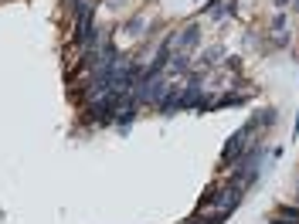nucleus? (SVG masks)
Returning <instances> with one entry per match:
<instances>
[{
  "mask_svg": "<svg viewBox=\"0 0 299 224\" xmlns=\"http://www.w3.org/2000/svg\"><path fill=\"white\" fill-rule=\"evenodd\" d=\"M258 129H255V123L248 119V123L242 126V129H235V133L228 136V143H225V150H221V163H218V173H228L238 160H242V153L248 150L252 143H258Z\"/></svg>",
  "mask_w": 299,
  "mask_h": 224,
  "instance_id": "obj_1",
  "label": "nucleus"
},
{
  "mask_svg": "<svg viewBox=\"0 0 299 224\" xmlns=\"http://www.w3.org/2000/svg\"><path fill=\"white\" fill-rule=\"evenodd\" d=\"M197 41H201V27H197V21H191L187 27H180L173 34V55H191L197 48Z\"/></svg>",
  "mask_w": 299,
  "mask_h": 224,
  "instance_id": "obj_2",
  "label": "nucleus"
},
{
  "mask_svg": "<svg viewBox=\"0 0 299 224\" xmlns=\"http://www.w3.org/2000/svg\"><path fill=\"white\" fill-rule=\"evenodd\" d=\"M269 38H272V45H276V48L289 45V21H286V17H282V14H276V17H272V27H269Z\"/></svg>",
  "mask_w": 299,
  "mask_h": 224,
  "instance_id": "obj_3",
  "label": "nucleus"
},
{
  "mask_svg": "<svg viewBox=\"0 0 299 224\" xmlns=\"http://www.w3.org/2000/svg\"><path fill=\"white\" fill-rule=\"evenodd\" d=\"M146 21H150V11L143 7V11H136V14L126 21V27H123V31H126L129 38H143V34H146V31H143V27H146Z\"/></svg>",
  "mask_w": 299,
  "mask_h": 224,
  "instance_id": "obj_4",
  "label": "nucleus"
},
{
  "mask_svg": "<svg viewBox=\"0 0 299 224\" xmlns=\"http://www.w3.org/2000/svg\"><path fill=\"white\" fill-rule=\"evenodd\" d=\"M221 55H225V51H221V48H207L204 51V58H201V61H204V68H214L221 61Z\"/></svg>",
  "mask_w": 299,
  "mask_h": 224,
  "instance_id": "obj_5",
  "label": "nucleus"
},
{
  "mask_svg": "<svg viewBox=\"0 0 299 224\" xmlns=\"http://www.w3.org/2000/svg\"><path fill=\"white\" fill-rule=\"evenodd\" d=\"M123 4H126V0H105V7H109V11H119Z\"/></svg>",
  "mask_w": 299,
  "mask_h": 224,
  "instance_id": "obj_6",
  "label": "nucleus"
},
{
  "mask_svg": "<svg viewBox=\"0 0 299 224\" xmlns=\"http://www.w3.org/2000/svg\"><path fill=\"white\" fill-rule=\"evenodd\" d=\"M292 136H299V112H296V126H292Z\"/></svg>",
  "mask_w": 299,
  "mask_h": 224,
  "instance_id": "obj_7",
  "label": "nucleus"
},
{
  "mask_svg": "<svg viewBox=\"0 0 299 224\" xmlns=\"http://www.w3.org/2000/svg\"><path fill=\"white\" fill-rule=\"evenodd\" d=\"M286 4H292V0H276V7H279V11H282V7H286Z\"/></svg>",
  "mask_w": 299,
  "mask_h": 224,
  "instance_id": "obj_8",
  "label": "nucleus"
},
{
  "mask_svg": "<svg viewBox=\"0 0 299 224\" xmlns=\"http://www.w3.org/2000/svg\"><path fill=\"white\" fill-rule=\"evenodd\" d=\"M292 4H296V11H299V0H292Z\"/></svg>",
  "mask_w": 299,
  "mask_h": 224,
  "instance_id": "obj_9",
  "label": "nucleus"
},
{
  "mask_svg": "<svg viewBox=\"0 0 299 224\" xmlns=\"http://www.w3.org/2000/svg\"><path fill=\"white\" fill-rule=\"evenodd\" d=\"M296 204H299V194H296Z\"/></svg>",
  "mask_w": 299,
  "mask_h": 224,
  "instance_id": "obj_10",
  "label": "nucleus"
}]
</instances>
